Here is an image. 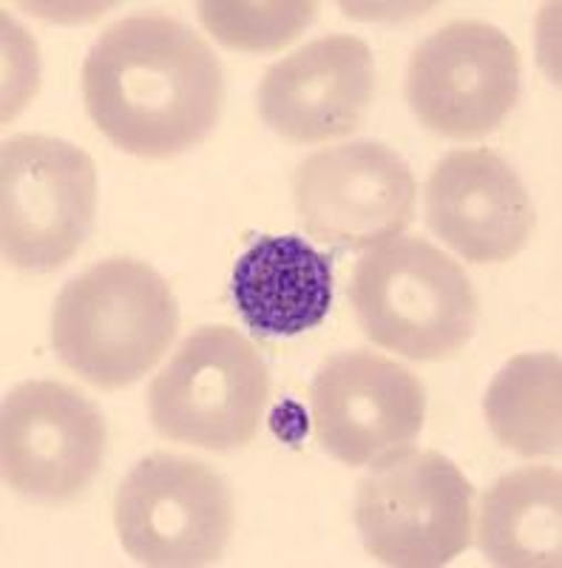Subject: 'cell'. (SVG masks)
<instances>
[{"label":"cell","instance_id":"cell-1","mask_svg":"<svg viewBox=\"0 0 562 568\" xmlns=\"http://www.w3.org/2000/svg\"><path fill=\"white\" fill-rule=\"evenodd\" d=\"M83 100L116 149L168 160L216 129L225 78L194 29L165 12H136L111 23L85 54Z\"/></svg>","mask_w":562,"mask_h":568},{"label":"cell","instance_id":"cell-2","mask_svg":"<svg viewBox=\"0 0 562 568\" xmlns=\"http://www.w3.org/2000/svg\"><path fill=\"white\" fill-rule=\"evenodd\" d=\"M176 327L174 291L154 267L136 258H105L60 291L52 344L85 384L123 389L168 353Z\"/></svg>","mask_w":562,"mask_h":568},{"label":"cell","instance_id":"cell-3","mask_svg":"<svg viewBox=\"0 0 562 568\" xmlns=\"http://www.w3.org/2000/svg\"><path fill=\"white\" fill-rule=\"evenodd\" d=\"M349 298L367 338L412 362L458 355L480 318L463 267L420 236H395L364 253Z\"/></svg>","mask_w":562,"mask_h":568},{"label":"cell","instance_id":"cell-4","mask_svg":"<svg viewBox=\"0 0 562 568\" xmlns=\"http://www.w3.org/2000/svg\"><path fill=\"white\" fill-rule=\"evenodd\" d=\"M474 486L435 449H395L358 480L356 526L384 566L438 568L472 546Z\"/></svg>","mask_w":562,"mask_h":568},{"label":"cell","instance_id":"cell-5","mask_svg":"<svg viewBox=\"0 0 562 568\" xmlns=\"http://www.w3.org/2000/svg\"><path fill=\"white\" fill-rule=\"evenodd\" d=\"M270 398L262 355L225 324L194 329L149 389L156 433L174 444L231 453L253 440Z\"/></svg>","mask_w":562,"mask_h":568},{"label":"cell","instance_id":"cell-6","mask_svg":"<svg viewBox=\"0 0 562 568\" xmlns=\"http://www.w3.org/2000/svg\"><path fill=\"white\" fill-rule=\"evenodd\" d=\"M3 258L23 273H52L83 247L98 211V169L72 142L14 134L0 151Z\"/></svg>","mask_w":562,"mask_h":568},{"label":"cell","instance_id":"cell-7","mask_svg":"<svg viewBox=\"0 0 562 568\" xmlns=\"http://www.w3.org/2000/svg\"><path fill=\"white\" fill-rule=\"evenodd\" d=\"M114 524L136 562L160 568L211 566L233 535V495L219 471L182 455L156 453L125 475Z\"/></svg>","mask_w":562,"mask_h":568},{"label":"cell","instance_id":"cell-8","mask_svg":"<svg viewBox=\"0 0 562 568\" xmlns=\"http://www.w3.org/2000/svg\"><path fill=\"white\" fill-rule=\"evenodd\" d=\"M520 98V54L486 20H452L409 58L407 103L420 125L449 140H483Z\"/></svg>","mask_w":562,"mask_h":568},{"label":"cell","instance_id":"cell-9","mask_svg":"<svg viewBox=\"0 0 562 568\" xmlns=\"http://www.w3.org/2000/svg\"><path fill=\"white\" fill-rule=\"evenodd\" d=\"M105 420L69 384L23 382L3 398V480L40 506L72 504L103 466Z\"/></svg>","mask_w":562,"mask_h":568},{"label":"cell","instance_id":"cell-10","mask_svg":"<svg viewBox=\"0 0 562 568\" xmlns=\"http://www.w3.org/2000/svg\"><path fill=\"white\" fill-rule=\"evenodd\" d=\"M293 196L304 231L330 245L367 251L415 220L418 182L381 142H344L298 165Z\"/></svg>","mask_w":562,"mask_h":568},{"label":"cell","instance_id":"cell-11","mask_svg":"<svg viewBox=\"0 0 562 568\" xmlns=\"http://www.w3.org/2000/svg\"><path fill=\"white\" fill-rule=\"evenodd\" d=\"M310 404L318 446L347 466L375 464L403 449L427 418L418 375L369 349L333 355L318 369Z\"/></svg>","mask_w":562,"mask_h":568},{"label":"cell","instance_id":"cell-12","mask_svg":"<svg viewBox=\"0 0 562 568\" xmlns=\"http://www.w3.org/2000/svg\"><path fill=\"white\" fill-rule=\"evenodd\" d=\"M375 100V63L356 34L310 40L265 71L259 114L290 142H330L358 131Z\"/></svg>","mask_w":562,"mask_h":568},{"label":"cell","instance_id":"cell-13","mask_svg":"<svg viewBox=\"0 0 562 568\" xmlns=\"http://www.w3.org/2000/svg\"><path fill=\"white\" fill-rule=\"evenodd\" d=\"M427 222L466 262L518 256L534 231V202L509 162L489 149L447 154L427 180Z\"/></svg>","mask_w":562,"mask_h":568},{"label":"cell","instance_id":"cell-14","mask_svg":"<svg viewBox=\"0 0 562 568\" xmlns=\"http://www.w3.org/2000/svg\"><path fill=\"white\" fill-rule=\"evenodd\" d=\"M231 296L256 336H302L333 307L330 256L302 236H262L233 267Z\"/></svg>","mask_w":562,"mask_h":568},{"label":"cell","instance_id":"cell-15","mask_svg":"<svg viewBox=\"0 0 562 568\" xmlns=\"http://www.w3.org/2000/svg\"><path fill=\"white\" fill-rule=\"evenodd\" d=\"M478 546L494 566L540 568L562 562V475L525 466L491 486L480 504Z\"/></svg>","mask_w":562,"mask_h":568},{"label":"cell","instance_id":"cell-16","mask_svg":"<svg viewBox=\"0 0 562 568\" xmlns=\"http://www.w3.org/2000/svg\"><path fill=\"white\" fill-rule=\"evenodd\" d=\"M491 435L523 458L560 455L562 364L556 353L514 355L483 400Z\"/></svg>","mask_w":562,"mask_h":568},{"label":"cell","instance_id":"cell-17","mask_svg":"<svg viewBox=\"0 0 562 568\" xmlns=\"http://www.w3.org/2000/svg\"><path fill=\"white\" fill-rule=\"evenodd\" d=\"M316 3H200L202 27L236 52H276L310 27Z\"/></svg>","mask_w":562,"mask_h":568}]
</instances>
